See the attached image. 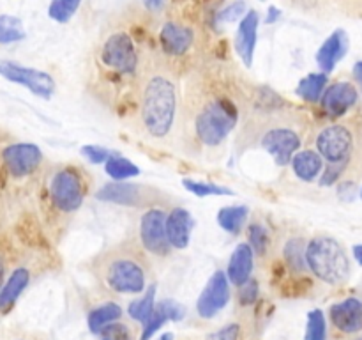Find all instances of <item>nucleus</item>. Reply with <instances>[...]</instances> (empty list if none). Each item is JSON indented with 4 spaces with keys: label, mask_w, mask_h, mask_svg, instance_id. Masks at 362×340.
<instances>
[{
    "label": "nucleus",
    "mask_w": 362,
    "mask_h": 340,
    "mask_svg": "<svg viewBox=\"0 0 362 340\" xmlns=\"http://www.w3.org/2000/svg\"><path fill=\"white\" fill-rule=\"evenodd\" d=\"M177 117V85L168 74L152 73L141 84L140 120L152 138H166Z\"/></svg>",
    "instance_id": "1"
},
{
    "label": "nucleus",
    "mask_w": 362,
    "mask_h": 340,
    "mask_svg": "<svg viewBox=\"0 0 362 340\" xmlns=\"http://www.w3.org/2000/svg\"><path fill=\"white\" fill-rule=\"evenodd\" d=\"M98 276L117 294H140L147 287V262L141 251L129 244L112 248L98 259Z\"/></svg>",
    "instance_id": "2"
},
{
    "label": "nucleus",
    "mask_w": 362,
    "mask_h": 340,
    "mask_svg": "<svg viewBox=\"0 0 362 340\" xmlns=\"http://www.w3.org/2000/svg\"><path fill=\"white\" fill-rule=\"evenodd\" d=\"M239 123V108L226 96H214L198 108L193 119L197 140L205 147H219Z\"/></svg>",
    "instance_id": "3"
},
{
    "label": "nucleus",
    "mask_w": 362,
    "mask_h": 340,
    "mask_svg": "<svg viewBox=\"0 0 362 340\" xmlns=\"http://www.w3.org/2000/svg\"><path fill=\"white\" fill-rule=\"evenodd\" d=\"M306 262L311 273L329 285H341L352 273L345 246L331 236H317L308 241Z\"/></svg>",
    "instance_id": "4"
},
{
    "label": "nucleus",
    "mask_w": 362,
    "mask_h": 340,
    "mask_svg": "<svg viewBox=\"0 0 362 340\" xmlns=\"http://www.w3.org/2000/svg\"><path fill=\"white\" fill-rule=\"evenodd\" d=\"M49 200L60 212H74L83 205L87 195V183L83 174L74 166H64L57 170L48 184Z\"/></svg>",
    "instance_id": "5"
},
{
    "label": "nucleus",
    "mask_w": 362,
    "mask_h": 340,
    "mask_svg": "<svg viewBox=\"0 0 362 340\" xmlns=\"http://www.w3.org/2000/svg\"><path fill=\"white\" fill-rule=\"evenodd\" d=\"M101 60L113 73L126 74V76L136 73L140 64L133 38L124 30L113 32L106 38L101 48Z\"/></svg>",
    "instance_id": "6"
},
{
    "label": "nucleus",
    "mask_w": 362,
    "mask_h": 340,
    "mask_svg": "<svg viewBox=\"0 0 362 340\" xmlns=\"http://www.w3.org/2000/svg\"><path fill=\"white\" fill-rule=\"evenodd\" d=\"M315 145L322 158L331 165H339V163L349 165L356 147V137L346 124H331L320 130Z\"/></svg>",
    "instance_id": "7"
},
{
    "label": "nucleus",
    "mask_w": 362,
    "mask_h": 340,
    "mask_svg": "<svg viewBox=\"0 0 362 340\" xmlns=\"http://www.w3.org/2000/svg\"><path fill=\"white\" fill-rule=\"evenodd\" d=\"M0 76L13 81V84L23 85L32 94L39 96L42 99L52 98L57 87L53 76L46 73V71L21 66V64L6 59H0Z\"/></svg>",
    "instance_id": "8"
},
{
    "label": "nucleus",
    "mask_w": 362,
    "mask_h": 340,
    "mask_svg": "<svg viewBox=\"0 0 362 340\" xmlns=\"http://www.w3.org/2000/svg\"><path fill=\"white\" fill-rule=\"evenodd\" d=\"M140 243L145 251L156 257H168L172 244L166 234V212L151 208L140 218Z\"/></svg>",
    "instance_id": "9"
},
{
    "label": "nucleus",
    "mask_w": 362,
    "mask_h": 340,
    "mask_svg": "<svg viewBox=\"0 0 362 340\" xmlns=\"http://www.w3.org/2000/svg\"><path fill=\"white\" fill-rule=\"evenodd\" d=\"M300 144L299 133L288 126H272L260 137V145L274 158L278 166L290 165L293 154L299 152Z\"/></svg>",
    "instance_id": "10"
},
{
    "label": "nucleus",
    "mask_w": 362,
    "mask_h": 340,
    "mask_svg": "<svg viewBox=\"0 0 362 340\" xmlns=\"http://www.w3.org/2000/svg\"><path fill=\"white\" fill-rule=\"evenodd\" d=\"M158 190L152 188L141 186V184L134 183H108L103 188H99L98 198L103 202H112V204L119 205H131V208H145V205H152L158 198Z\"/></svg>",
    "instance_id": "11"
},
{
    "label": "nucleus",
    "mask_w": 362,
    "mask_h": 340,
    "mask_svg": "<svg viewBox=\"0 0 362 340\" xmlns=\"http://www.w3.org/2000/svg\"><path fill=\"white\" fill-rule=\"evenodd\" d=\"M2 162L13 177H27L39 169L42 162V151L30 142H18L4 147Z\"/></svg>",
    "instance_id": "12"
},
{
    "label": "nucleus",
    "mask_w": 362,
    "mask_h": 340,
    "mask_svg": "<svg viewBox=\"0 0 362 340\" xmlns=\"http://www.w3.org/2000/svg\"><path fill=\"white\" fill-rule=\"evenodd\" d=\"M230 301V280L228 275L221 269L214 271L209 278L207 285L197 300V312L200 317L211 319L218 315Z\"/></svg>",
    "instance_id": "13"
},
{
    "label": "nucleus",
    "mask_w": 362,
    "mask_h": 340,
    "mask_svg": "<svg viewBox=\"0 0 362 340\" xmlns=\"http://www.w3.org/2000/svg\"><path fill=\"white\" fill-rule=\"evenodd\" d=\"M359 101V92L356 85L350 81H336V84L327 85L324 96L320 99L322 112L331 119H339L346 115Z\"/></svg>",
    "instance_id": "14"
},
{
    "label": "nucleus",
    "mask_w": 362,
    "mask_h": 340,
    "mask_svg": "<svg viewBox=\"0 0 362 340\" xmlns=\"http://www.w3.org/2000/svg\"><path fill=\"white\" fill-rule=\"evenodd\" d=\"M159 42L166 55L184 57L194 45V30L179 21H166L159 30Z\"/></svg>",
    "instance_id": "15"
},
{
    "label": "nucleus",
    "mask_w": 362,
    "mask_h": 340,
    "mask_svg": "<svg viewBox=\"0 0 362 340\" xmlns=\"http://www.w3.org/2000/svg\"><path fill=\"white\" fill-rule=\"evenodd\" d=\"M258 23H260V16H258L257 11L251 9L244 14L243 20L239 21V27H237L235 52L246 67L253 66L255 48H257L258 39Z\"/></svg>",
    "instance_id": "16"
},
{
    "label": "nucleus",
    "mask_w": 362,
    "mask_h": 340,
    "mask_svg": "<svg viewBox=\"0 0 362 340\" xmlns=\"http://www.w3.org/2000/svg\"><path fill=\"white\" fill-rule=\"evenodd\" d=\"M332 326L341 333L352 335L362 329V301L359 298H345L329 308Z\"/></svg>",
    "instance_id": "17"
},
{
    "label": "nucleus",
    "mask_w": 362,
    "mask_h": 340,
    "mask_svg": "<svg viewBox=\"0 0 362 340\" xmlns=\"http://www.w3.org/2000/svg\"><path fill=\"white\" fill-rule=\"evenodd\" d=\"M346 50H349V35L343 28H338L322 42L317 52V64L322 73H332L336 64L345 57Z\"/></svg>",
    "instance_id": "18"
},
{
    "label": "nucleus",
    "mask_w": 362,
    "mask_h": 340,
    "mask_svg": "<svg viewBox=\"0 0 362 340\" xmlns=\"http://www.w3.org/2000/svg\"><path fill=\"white\" fill-rule=\"evenodd\" d=\"M193 227L194 220L187 209L173 208L166 215V234H168V241L172 244V248H177V250L187 248Z\"/></svg>",
    "instance_id": "19"
},
{
    "label": "nucleus",
    "mask_w": 362,
    "mask_h": 340,
    "mask_svg": "<svg viewBox=\"0 0 362 340\" xmlns=\"http://www.w3.org/2000/svg\"><path fill=\"white\" fill-rule=\"evenodd\" d=\"M253 248L250 243H239L235 250L232 251V257L228 261V268H226V275H228L230 283L240 287L251 280V273H253L255 261H253Z\"/></svg>",
    "instance_id": "20"
},
{
    "label": "nucleus",
    "mask_w": 362,
    "mask_h": 340,
    "mask_svg": "<svg viewBox=\"0 0 362 340\" xmlns=\"http://www.w3.org/2000/svg\"><path fill=\"white\" fill-rule=\"evenodd\" d=\"M290 165H292L293 174L303 183H313L324 172V158L320 156V152L313 151V149H304V151L296 152Z\"/></svg>",
    "instance_id": "21"
},
{
    "label": "nucleus",
    "mask_w": 362,
    "mask_h": 340,
    "mask_svg": "<svg viewBox=\"0 0 362 340\" xmlns=\"http://www.w3.org/2000/svg\"><path fill=\"white\" fill-rule=\"evenodd\" d=\"M28 283H30V271L27 268L20 266V268L13 269L9 278L4 282L2 289H0V312L2 314H6L16 303L21 293L28 287Z\"/></svg>",
    "instance_id": "22"
},
{
    "label": "nucleus",
    "mask_w": 362,
    "mask_h": 340,
    "mask_svg": "<svg viewBox=\"0 0 362 340\" xmlns=\"http://www.w3.org/2000/svg\"><path fill=\"white\" fill-rule=\"evenodd\" d=\"M122 308L120 305L113 303V301H108V303H103L99 307L92 308L87 315V324L88 329H90L94 335H99L105 326L112 324V322H117L120 317H122Z\"/></svg>",
    "instance_id": "23"
},
{
    "label": "nucleus",
    "mask_w": 362,
    "mask_h": 340,
    "mask_svg": "<svg viewBox=\"0 0 362 340\" xmlns=\"http://www.w3.org/2000/svg\"><path fill=\"white\" fill-rule=\"evenodd\" d=\"M327 89V74L325 73H310L299 81L296 89V94L306 103L320 101Z\"/></svg>",
    "instance_id": "24"
},
{
    "label": "nucleus",
    "mask_w": 362,
    "mask_h": 340,
    "mask_svg": "<svg viewBox=\"0 0 362 340\" xmlns=\"http://www.w3.org/2000/svg\"><path fill=\"white\" fill-rule=\"evenodd\" d=\"M250 209L246 205H226L218 212V223L223 230L230 234H239L246 223Z\"/></svg>",
    "instance_id": "25"
},
{
    "label": "nucleus",
    "mask_w": 362,
    "mask_h": 340,
    "mask_svg": "<svg viewBox=\"0 0 362 340\" xmlns=\"http://www.w3.org/2000/svg\"><path fill=\"white\" fill-rule=\"evenodd\" d=\"M306 239L303 237H290L283 248V259L292 271L300 273L308 268L306 262Z\"/></svg>",
    "instance_id": "26"
},
{
    "label": "nucleus",
    "mask_w": 362,
    "mask_h": 340,
    "mask_svg": "<svg viewBox=\"0 0 362 340\" xmlns=\"http://www.w3.org/2000/svg\"><path fill=\"white\" fill-rule=\"evenodd\" d=\"M154 298H156V285L151 283L147 287V290L144 293V296L138 298V300H133L127 307V314L133 321L140 322V324H145V322L151 319L152 312H154L156 303H154Z\"/></svg>",
    "instance_id": "27"
},
{
    "label": "nucleus",
    "mask_w": 362,
    "mask_h": 340,
    "mask_svg": "<svg viewBox=\"0 0 362 340\" xmlns=\"http://www.w3.org/2000/svg\"><path fill=\"white\" fill-rule=\"evenodd\" d=\"M105 172L115 181H126V179H131V177L140 176L141 170L140 166L134 165V163L129 162V159L122 158V156L119 154H113L112 158L105 163Z\"/></svg>",
    "instance_id": "28"
},
{
    "label": "nucleus",
    "mask_w": 362,
    "mask_h": 340,
    "mask_svg": "<svg viewBox=\"0 0 362 340\" xmlns=\"http://www.w3.org/2000/svg\"><path fill=\"white\" fill-rule=\"evenodd\" d=\"M25 39V28L20 18L2 14L0 16V45H11Z\"/></svg>",
    "instance_id": "29"
},
{
    "label": "nucleus",
    "mask_w": 362,
    "mask_h": 340,
    "mask_svg": "<svg viewBox=\"0 0 362 340\" xmlns=\"http://www.w3.org/2000/svg\"><path fill=\"white\" fill-rule=\"evenodd\" d=\"M168 321H172V317H170L166 300H163V301H159L158 305H156L154 312H152V315H151V319H148V321L144 324V332H141L140 340H151L152 336H154V333H158L159 329H161V326L165 324V322H168Z\"/></svg>",
    "instance_id": "30"
},
{
    "label": "nucleus",
    "mask_w": 362,
    "mask_h": 340,
    "mask_svg": "<svg viewBox=\"0 0 362 340\" xmlns=\"http://www.w3.org/2000/svg\"><path fill=\"white\" fill-rule=\"evenodd\" d=\"M246 13H247L246 2H244V0H233V2H230L228 6H225L223 9H219L218 13L214 14V18H212V25L218 28V27H223V25L235 23V21L243 20Z\"/></svg>",
    "instance_id": "31"
},
{
    "label": "nucleus",
    "mask_w": 362,
    "mask_h": 340,
    "mask_svg": "<svg viewBox=\"0 0 362 340\" xmlns=\"http://www.w3.org/2000/svg\"><path fill=\"white\" fill-rule=\"evenodd\" d=\"M184 188L187 191H191L197 197H218V195H233V191L230 188L221 186V184L216 183H204V181H193V179H182Z\"/></svg>",
    "instance_id": "32"
},
{
    "label": "nucleus",
    "mask_w": 362,
    "mask_h": 340,
    "mask_svg": "<svg viewBox=\"0 0 362 340\" xmlns=\"http://www.w3.org/2000/svg\"><path fill=\"white\" fill-rule=\"evenodd\" d=\"M80 6L81 0H52L48 7V16L59 23H67Z\"/></svg>",
    "instance_id": "33"
},
{
    "label": "nucleus",
    "mask_w": 362,
    "mask_h": 340,
    "mask_svg": "<svg viewBox=\"0 0 362 340\" xmlns=\"http://www.w3.org/2000/svg\"><path fill=\"white\" fill-rule=\"evenodd\" d=\"M306 340H327V321L320 308H315L308 314Z\"/></svg>",
    "instance_id": "34"
},
{
    "label": "nucleus",
    "mask_w": 362,
    "mask_h": 340,
    "mask_svg": "<svg viewBox=\"0 0 362 340\" xmlns=\"http://www.w3.org/2000/svg\"><path fill=\"white\" fill-rule=\"evenodd\" d=\"M247 241H250V246L253 248L255 254L265 255L269 246V232L260 223H251L247 227Z\"/></svg>",
    "instance_id": "35"
},
{
    "label": "nucleus",
    "mask_w": 362,
    "mask_h": 340,
    "mask_svg": "<svg viewBox=\"0 0 362 340\" xmlns=\"http://www.w3.org/2000/svg\"><path fill=\"white\" fill-rule=\"evenodd\" d=\"M99 339L101 340H133V333H131L129 326L122 324V322H112V324L105 326L99 332Z\"/></svg>",
    "instance_id": "36"
},
{
    "label": "nucleus",
    "mask_w": 362,
    "mask_h": 340,
    "mask_svg": "<svg viewBox=\"0 0 362 340\" xmlns=\"http://www.w3.org/2000/svg\"><path fill=\"white\" fill-rule=\"evenodd\" d=\"M80 151H81V154H83L85 158L88 159V162L94 163V165H99V163H106L113 156V152L110 151V149L103 147V145H94V144L83 145Z\"/></svg>",
    "instance_id": "37"
},
{
    "label": "nucleus",
    "mask_w": 362,
    "mask_h": 340,
    "mask_svg": "<svg viewBox=\"0 0 362 340\" xmlns=\"http://www.w3.org/2000/svg\"><path fill=\"white\" fill-rule=\"evenodd\" d=\"M346 169H349L346 163H339V165H331V163H327V166H325L324 172H322L320 176V186H332V184L338 183Z\"/></svg>",
    "instance_id": "38"
},
{
    "label": "nucleus",
    "mask_w": 362,
    "mask_h": 340,
    "mask_svg": "<svg viewBox=\"0 0 362 340\" xmlns=\"http://www.w3.org/2000/svg\"><path fill=\"white\" fill-rule=\"evenodd\" d=\"M258 298V282L257 280H247L244 285L239 287V301L243 305H253Z\"/></svg>",
    "instance_id": "39"
},
{
    "label": "nucleus",
    "mask_w": 362,
    "mask_h": 340,
    "mask_svg": "<svg viewBox=\"0 0 362 340\" xmlns=\"http://www.w3.org/2000/svg\"><path fill=\"white\" fill-rule=\"evenodd\" d=\"M239 336H240V326L237 324V322H232V324L211 333V335H209V340H239Z\"/></svg>",
    "instance_id": "40"
},
{
    "label": "nucleus",
    "mask_w": 362,
    "mask_h": 340,
    "mask_svg": "<svg viewBox=\"0 0 362 340\" xmlns=\"http://www.w3.org/2000/svg\"><path fill=\"white\" fill-rule=\"evenodd\" d=\"M338 193L339 197H343V200H352L356 197V184L350 183V181H343V183H339Z\"/></svg>",
    "instance_id": "41"
},
{
    "label": "nucleus",
    "mask_w": 362,
    "mask_h": 340,
    "mask_svg": "<svg viewBox=\"0 0 362 340\" xmlns=\"http://www.w3.org/2000/svg\"><path fill=\"white\" fill-rule=\"evenodd\" d=\"M141 2H144V6L147 7L151 13H159V11L166 6L168 0H141Z\"/></svg>",
    "instance_id": "42"
},
{
    "label": "nucleus",
    "mask_w": 362,
    "mask_h": 340,
    "mask_svg": "<svg viewBox=\"0 0 362 340\" xmlns=\"http://www.w3.org/2000/svg\"><path fill=\"white\" fill-rule=\"evenodd\" d=\"M279 18H281V11H279L276 6H271V7H269V11H267V18H265V23L272 25V23H276Z\"/></svg>",
    "instance_id": "43"
},
{
    "label": "nucleus",
    "mask_w": 362,
    "mask_h": 340,
    "mask_svg": "<svg viewBox=\"0 0 362 340\" xmlns=\"http://www.w3.org/2000/svg\"><path fill=\"white\" fill-rule=\"evenodd\" d=\"M354 78H356V84L361 87V92H362V60H357L356 64H354Z\"/></svg>",
    "instance_id": "44"
},
{
    "label": "nucleus",
    "mask_w": 362,
    "mask_h": 340,
    "mask_svg": "<svg viewBox=\"0 0 362 340\" xmlns=\"http://www.w3.org/2000/svg\"><path fill=\"white\" fill-rule=\"evenodd\" d=\"M293 6L300 7V9H313L318 4V0H292Z\"/></svg>",
    "instance_id": "45"
},
{
    "label": "nucleus",
    "mask_w": 362,
    "mask_h": 340,
    "mask_svg": "<svg viewBox=\"0 0 362 340\" xmlns=\"http://www.w3.org/2000/svg\"><path fill=\"white\" fill-rule=\"evenodd\" d=\"M352 254H354V259L357 261V264L362 266V244H356V246L352 248Z\"/></svg>",
    "instance_id": "46"
},
{
    "label": "nucleus",
    "mask_w": 362,
    "mask_h": 340,
    "mask_svg": "<svg viewBox=\"0 0 362 340\" xmlns=\"http://www.w3.org/2000/svg\"><path fill=\"white\" fill-rule=\"evenodd\" d=\"M4 273H6V264H4V261L0 259V289H2L4 285Z\"/></svg>",
    "instance_id": "47"
},
{
    "label": "nucleus",
    "mask_w": 362,
    "mask_h": 340,
    "mask_svg": "<svg viewBox=\"0 0 362 340\" xmlns=\"http://www.w3.org/2000/svg\"><path fill=\"white\" fill-rule=\"evenodd\" d=\"M158 340H173V333H165V335L159 336Z\"/></svg>",
    "instance_id": "48"
},
{
    "label": "nucleus",
    "mask_w": 362,
    "mask_h": 340,
    "mask_svg": "<svg viewBox=\"0 0 362 340\" xmlns=\"http://www.w3.org/2000/svg\"><path fill=\"white\" fill-rule=\"evenodd\" d=\"M11 340H34V339H30V336H14V339Z\"/></svg>",
    "instance_id": "49"
},
{
    "label": "nucleus",
    "mask_w": 362,
    "mask_h": 340,
    "mask_svg": "<svg viewBox=\"0 0 362 340\" xmlns=\"http://www.w3.org/2000/svg\"><path fill=\"white\" fill-rule=\"evenodd\" d=\"M361 198H362V188H361Z\"/></svg>",
    "instance_id": "50"
},
{
    "label": "nucleus",
    "mask_w": 362,
    "mask_h": 340,
    "mask_svg": "<svg viewBox=\"0 0 362 340\" xmlns=\"http://www.w3.org/2000/svg\"><path fill=\"white\" fill-rule=\"evenodd\" d=\"M357 340H362V335H361V336H359V339H357Z\"/></svg>",
    "instance_id": "51"
}]
</instances>
